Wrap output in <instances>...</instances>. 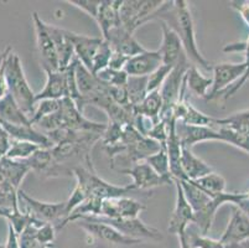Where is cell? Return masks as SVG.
I'll return each mask as SVG.
<instances>
[{
	"instance_id": "cell-51",
	"label": "cell",
	"mask_w": 249,
	"mask_h": 248,
	"mask_svg": "<svg viewBox=\"0 0 249 248\" xmlns=\"http://www.w3.org/2000/svg\"><path fill=\"white\" fill-rule=\"evenodd\" d=\"M178 242H180V248H192L191 242H190V238H189V233L187 231L182 232L180 235L178 236Z\"/></svg>"
},
{
	"instance_id": "cell-14",
	"label": "cell",
	"mask_w": 249,
	"mask_h": 248,
	"mask_svg": "<svg viewBox=\"0 0 249 248\" xmlns=\"http://www.w3.org/2000/svg\"><path fill=\"white\" fill-rule=\"evenodd\" d=\"M146 210V206L138 200L128 196L103 200L102 215L109 218H135Z\"/></svg>"
},
{
	"instance_id": "cell-40",
	"label": "cell",
	"mask_w": 249,
	"mask_h": 248,
	"mask_svg": "<svg viewBox=\"0 0 249 248\" xmlns=\"http://www.w3.org/2000/svg\"><path fill=\"white\" fill-rule=\"evenodd\" d=\"M61 107V99H44L36 103V109L34 115L31 117V124L34 127L37 124L42 118L49 117V115L53 114L60 109Z\"/></svg>"
},
{
	"instance_id": "cell-1",
	"label": "cell",
	"mask_w": 249,
	"mask_h": 248,
	"mask_svg": "<svg viewBox=\"0 0 249 248\" xmlns=\"http://www.w3.org/2000/svg\"><path fill=\"white\" fill-rule=\"evenodd\" d=\"M36 126L40 128V131L42 129L44 133L65 128L71 129V131L103 134L107 128V124L87 119L83 115V112L78 109L77 104L69 97L61 99V107L57 112L49 117L42 118Z\"/></svg>"
},
{
	"instance_id": "cell-18",
	"label": "cell",
	"mask_w": 249,
	"mask_h": 248,
	"mask_svg": "<svg viewBox=\"0 0 249 248\" xmlns=\"http://www.w3.org/2000/svg\"><path fill=\"white\" fill-rule=\"evenodd\" d=\"M46 74V83L42 91L36 95V103L44 99H62L69 97V82L66 70L42 68Z\"/></svg>"
},
{
	"instance_id": "cell-29",
	"label": "cell",
	"mask_w": 249,
	"mask_h": 248,
	"mask_svg": "<svg viewBox=\"0 0 249 248\" xmlns=\"http://www.w3.org/2000/svg\"><path fill=\"white\" fill-rule=\"evenodd\" d=\"M162 111V97L159 91L149 92L145 99L134 108V114H142L149 117L154 122H159Z\"/></svg>"
},
{
	"instance_id": "cell-25",
	"label": "cell",
	"mask_w": 249,
	"mask_h": 248,
	"mask_svg": "<svg viewBox=\"0 0 249 248\" xmlns=\"http://www.w3.org/2000/svg\"><path fill=\"white\" fill-rule=\"evenodd\" d=\"M0 122L14 126H33L30 117L22 112L10 93L0 99Z\"/></svg>"
},
{
	"instance_id": "cell-2",
	"label": "cell",
	"mask_w": 249,
	"mask_h": 248,
	"mask_svg": "<svg viewBox=\"0 0 249 248\" xmlns=\"http://www.w3.org/2000/svg\"><path fill=\"white\" fill-rule=\"evenodd\" d=\"M174 13H175L176 21V33L178 34L182 42L183 50L186 54L189 61L196 67H201L206 71H212L213 66L208 60H206L200 52L196 41V34H195V24L192 18L191 9L189 3L185 0H178L174 1Z\"/></svg>"
},
{
	"instance_id": "cell-31",
	"label": "cell",
	"mask_w": 249,
	"mask_h": 248,
	"mask_svg": "<svg viewBox=\"0 0 249 248\" xmlns=\"http://www.w3.org/2000/svg\"><path fill=\"white\" fill-rule=\"evenodd\" d=\"M192 183L195 185H197L201 190L205 191L206 194L208 196H211L212 199L226 192V188H227V183H226L225 177L222 176L221 174H218V172H214L201 177L198 180L192 181Z\"/></svg>"
},
{
	"instance_id": "cell-28",
	"label": "cell",
	"mask_w": 249,
	"mask_h": 248,
	"mask_svg": "<svg viewBox=\"0 0 249 248\" xmlns=\"http://www.w3.org/2000/svg\"><path fill=\"white\" fill-rule=\"evenodd\" d=\"M22 161H25L30 172H34L35 174L40 175V176L42 175L45 177H49L52 168L55 167V161L52 158L51 149H45V148H40L34 155Z\"/></svg>"
},
{
	"instance_id": "cell-8",
	"label": "cell",
	"mask_w": 249,
	"mask_h": 248,
	"mask_svg": "<svg viewBox=\"0 0 249 248\" xmlns=\"http://www.w3.org/2000/svg\"><path fill=\"white\" fill-rule=\"evenodd\" d=\"M248 71V66L244 62L232 63V62H222L213 66V83L210 93H208L207 101L219 99L221 95L230 90L233 85H235L244 75Z\"/></svg>"
},
{
	"instance_id": "cell-19",
	"label": "cell",
	"mask_w": 249,
	"mask_h": 248,
	"mask_svg": "<svg viewBox=\"0 0 249 248\" xmlns=\"http://www.w3.org/2000/svg\"><path fill=\"white\" fill-rule=\"evenodd\" d=\"M161 65L162 58L159 50H156V51L145 50L142 54H138L129 58L125 63L124 71L128 74V76L148 77Z\"/></svg>"
},
{
	"instance_id": "cell-22",
	"label": "cell",
	"mask_w": 249,
	"mask_h": 248,
	"mask_svg": "<svg viewBox=\"0 0 249 248\" xmlns=\"http://www.w3.org/2000/svg\"><path fill=\"white\" fill-rule=\"evenodd\" d=\"M121 5L122 0H102L96 21L101 29L103 38H107L113 29L122 25L121 17H119Z\"/></svg>"
},
{
	"instance_id": "cell-17",
	"label": "cell",
	"mask_w": 249,
	"mask_h": 248,
	"mask_svg": "<svg viewBox=\"0 0 249 248\" xmlns=\"http://www.w3.org/2000/svg\"><path fill=\"white\" fill-rule=\"evenodd\" d=\"M104 40L108 41V44L112 47L113 52H117V54L122 55L126 58L133 57L135 55L142 54L146 50L135 40L133 33L126 30L123 25L113 29Z\"/></svg>"
},
{
	"instance_id": "cell-53",
	"label": "cell",
	"mask_w": 249,
	"mask_h": 248,
	"mask_svg": "<svg viewBox=\"0 0 249 248\" xmlns=\"http://www.w3.org/2000/svg\"><path fill=\"white\" fill-rule=\"evenodd\" d=\"M11 50H13V49H11V46H8L5 50H4L3 54H0V68H1V66L4 65V62H5L6 57H8L9 52H10Z\"/></svg>"
},
{
	"instance_id": "cell-45",
	"label": "cell",
	"mask_w": 249,
	"mask_h": 248,
	"mask_svg": "<svg viewBox=\"0 0 249 248\" xmlns=\"http://www.w3.org/2000/svg\"><path fill=\"white\" fill-rule=\"evenodd\" d=\"M67 3L81 9V10L85 11L86 14H88L89 17L96 20L102 0H67Z\"/></svg>"
},
{
	"instance_id": "cell-35",
	"label": "cell",
	"mask_w": 249,
	"mask_h": 248,
	"mask_svg": "<svg viewBox=\"0 0 249 248\" xmlns=\"http://www.w3.org/2000/svg\"><path fill=\"white\" fill-rule=\"evenodd\" d=\"M214 128L218 131L219 135H221V142L228 143V144L239 148V149L249 154V135L235 132L233 129L227 128V127L218 126L217 123L214 124Z\"/></svg>"
},
{
	"instance_id": "cell-24",
	"label": "cell",
	"mask_w": 249,
	"mask_h": 248,
	"mask_svg": "<svg viewBox=\"0 0 249 248\" xmlns=\"http://www.w3.org/2000/svg\"><path fill=\"white\" fill-rule=\"evenodd\" d=\"M49 30L52 36V40L55 42L60 70H66L73 62L74 58H76L73 45H72V42L67 38L66 29L49 24Z\"/></svg>"
},
{
	"instance_id": "cell-6",
	"label": "cell",
	"mask_w": 249,
	"mask_h": 248,
	"mask_svg": "<svg viewBox=\"0 0 249 248\" xmlns=\"http://www.w3.org/2000/svg\"><path fill=\"white\" fill-rule=\"evenodd\" d=\"M19 202H22L26 211L30 212L37 221L42 224L55 225L60 231L65 227V221L69 217L66 201L65 202H45L29 196L25 191L19 190Z\"/></svg>"
},
{
	"instance_id": "cell-56",
	"label": "cell",
	"mask_w": 249,
	"mask_h": 248,
	"mask_svg": "<svg viewBox=\"0 0 249 248\" xmlns=\"http://www.w3.org/2000/svg\"><path fill=\"white\" fill-rule=\"evenodd\" d=\"M248 79H249V74H248V76H247V81H248Z\"/></svg>"
},
{
	"instance_id": "cell-21",
	"label": "cell",
	"mask_w": 249,
	"mask_h": 248,
	"mask_svg": "<svg viewBox=\"0 0 249 248\" xmlns=\"http://www.w3.org/2000/svg\"><path fill=\"white\" fill-rule=\"evenodd\" d=\"M1 123L3 128L8 133L9 138L13 140H24V142H30L38 147L45 148V149H52L53 144L49 139V136L37 129L34 126H14V124H9V123Z\"/></svg>"
},
{
	"instance_id": "cell-57",
	"label": "cell",
	"mask_w": 249,
	"mask_h": 248,
	"mask_svg": "<svg viewBox=\"0 0 249 248\" xmlns=\"http://www.w3.org/2000/svg\"><path fill=\"white\" fill-rule=\"evenodd\" d=\"M41 248H49V247H41Z\"/></svg>"
},
{
	"instance_id": "cell-9",
	"label": "cell",
	"mask_w": 249,
	"mask_h": 248,
	"mask_svg": "<svg viewBox=\"0 0 249 248\" xmlns=\"http://www.w3.org/2000/svg\"><path fill=\"white\" fill-rule=\"evenodd\" d=\"M33 22L36 35V46H37V51L41 57V67L57 71L60 70L57 51H56L55 42L52 40L51 34H50L49 24H46L41 18L38 17L37 13L33 14Z\"/></svg>"
},
{
	"instance_id": "cell-36",
	"label": "cell",
	"mask_w": 249,
	"mask_h": 248,
	"mask_svg": "<svg viewBox=\"0 0 249 248\" xmlns=\"http://www.w3.org/2000/svg\"><path fill=\"white\" fill-rule=\"evenodd\" d=\"M0 209L8 212L9 215L19 211V190L10 185L0 189Z\"/></svg>"
},
{
	"instance_id": "cell-46",
	"label": "cell",
	"mask_w": 249,
	"mask_h": 248,
	"mask_svg": "<svg viewBox=\"0 0 249 248\" xmlns=\"http://www.w3.org/2000/svg\"><path fill=\"white\" fill-rule=\"evenodd\" d=\"M38 226L36 225H30L29 227L22 231L20 237V248H41L42 246L38 243L37 238H36V229Z\"/></svg>"
},
{
	"instance_id": "cell-54",
	"label": "cell",
	"mask_w": 249,
	"mask_h": 248,
	"mask_svg": "<svg viewBox=\"0 0 249 248\" xmlns=\"http://www.w3.org/2000/svg\"><path fill=\"white\" fill-rule=\"evenodd\" d=\"M9 216H10V215H9L8 212H5V211H3L1 209H0V217H3V218H5V220H6Z\"/></svg>"
},
{
	"instance_id": "cell-15",
	"label": "cell",
	"mask_w": 249,
	"mask_h": 248,
	"mask_svg": "<svg viewBox=\"0 0 249 248\" xmlns=\"http://www.w3.org/2000/svg\"><path fill=\"white\" fill-rule=\"evenodd\" d=\"M219 241L223 246L238 245L249 241V217L237 206H232V216Z\"/></svg>"
},
{
	"instance_id": "cell-52",
	"label": "cell",
	"mask_w": 249,
	"mask_h": 248,
	"mask_svg": "<svg viewBox=\"0 0 249 248\" xmlns=\"http://www.w3.org/2000/svg\"><path fill=\"white\" fill-rule=\"evenodd\" d=\"M235 206L241 209V210L249 217V200H247L246 197H244V192H243V199L239 200V202L235 205Z\"/></svg>"
},
{
	"instance_id": "cell-16",
	"label": "cell",
	"mask_w": 249,
	"mask_h": 248,
	"mask_svg": "<svg viewBox=\"0 0 249 248\" xmlns=\"http://www.w3.org/2000/svg\"><path fill=\"white\" fill-rule=\"evenodd\" d=\"M176 133H178L182 148H187V149H192V147L198 143L210 142V140L221 142V135L214 127L189 126V124L176 120Z\"/></svg>"
},
{
	"instance_id": "cell-34",
	"label": "cell",
	"mask_w": 249,
	"mask_h": 248,
	"mask_svg": "<svg viewBox=\"0 0 249 248\" xmlns=\"http://www.w3.org/2000/svg\"><path fill=\"white\" fill-rule=\"evenodd\" d=\"M40 148L41 147H38V145L30 142L10 139V147H9L8 153H6L5 156L11 159V160H26L31 155H34Z\"/></svg>"
},
{
	"instance_id": "cell-26",
	"label": "cell",
	"mask_w": 249,
	"mask_h": 248,
	"mask_svg": "<svg viewBox=\"0 0 249 248\" xmlns=\"http://www.w3.org/2000/svg\"><path fill=\"white\" fill-rule=\"evenodd\" d=\"M0 172H3L6 181L17 190H20V185L24 181L25 176L30 172L25 161L11 160V159L3 156L0 159Z\"/></svg>"
},
{
	"instance_id": "cell-41",
	"label": "cell",
	"mask_w": 249,
	"mask_h": 248,
	"mask_svg": "<svg viewBox=\"0 0 249 248\" xmlns=\"http://www.w3.org/2000/svg\"><path fill=\"white\" fill-rule=\"evenodd\" d=\"M187 233L192 248H226L219 240L208 237L207 235H202L200 232H189L187 229Z\"/></svg>"
},
{
	"instance_id": "cell-47",
	"label": "cell",
	"mask_w": 249,
	"mask_h": 248,
	"mask_svg": "<svg viewBox=\"0 0 249 248\" xmlns=\"http://www.w3.org/2000/svg\"><path fill=\"white\" fill-rule=\"evenodd\" d=\"M230 6L241 15L242 19L249 27V3L248 1H231Z\"/></svg>"
},
{
	"instance_id": "cell-3",
	"label": "cell",
	"mask_w": 249,
	"mask_h": 248,
	"mask_svg": "<svg viewBox=\"0 0 249 248\" xmlns=\"http://www.w3.org/2000/svg\"><path fill=\"white\" fill-rule=\"evenodd\" d=\"M5 77L9 93L19 104L22 112L31 119L36 109V95L25 76L21 60L13 50L5 61Z\"/></svg>"
},
{
	"instance_id": "cell-13",
	"label": "cell",
	"mask_w": 249,
	"mask_h": 248,
	"mask_svg": "<svg viewBox=\"0 0 249 248\" xmlns=\"http://www.w3.org/2000/svg\"><path fill=\"white\" fill-rule=\"evenodd\" d=\"M176 188V201L175 208H174L173 215L169 221L167 231L171 235L178 236L182 232L187 231L190 224H194V210L190 206L189 201L185 197L183 190L181 188L180 180H174Z\"/></svg>"
},
{
	"instance_id": "cell-37",
	"label": "cell",
	"mask_w": 249,
	"mask_h": 248,
	"mask_svg": "<svg viewBox=\"0 0 249 248\" xmlns=\"http://www.w3.org/2000/svg\"><path fill=\"white\" fill-rule=\"evenodd\" d=\"M146 163L155 170L156 172L161 176H171V172H170V160H169V155H167L166 152V147L162 145L161 149L159 152H156L155 154L153 155L148 156L145 159Z\"/></svg>"
},
{
	"instance_id": "cell-7",
	"label": "cell",
	"mask_w": 249,
	"mask_h": 248,
	"mask_svg": "<svg viewBox=\"0 0 249 248\" xmlns=\"http://www.w3.org/2000/svg\"><path fill=\"white\" fill-rule=\"evenodd\" d=\"M80 220H86V221H97L102 224L109 225L114 227L119 232H122L124 236L134 240L142 241H154V242H160L162 241V233L159 229H154V227L148 226L146 224L140 220L139 217L135 218H109L104 217V216H87L82 217Z\"/></svg>"
},
{
	"instance_id": "cell-30",
	"label": "cell",
	"mask_w": 249,
	"mask_h": 248,
	"mask_svg": "<svg viewBox=\"0 0 249 248\" xmlns=\"http://www.w3.org/2000/svg\"><path fill=\"white\" fill-rule=\"evenodd\" d=\"M181 188L183 190L185 197L189 201L190 206L192 208L194 212H197L201 209H203L208 202L211 201L212 197L208 196L205 191L201 190L197 185H195L190 180H180Z\"/></svg>"
},
{
	"instance_id": "cell-55",
	"label": "cell",
	"mask_w": 249,
	"mask_h": 248,
	"mask_svg": "<svg viewBox=\"0 0 249 248\" xmlns=\"http://www.w3.org/2000/svg\"><path fill=\"white\" fill-rule=\"evenodd\" d=\"M0 248H6L5 245H0Z\"/></svg>"
},
{
	"instance_id": "cell-38",
	"label": "cell",
	"mask_w": 249,
	"mask_h": 248,
	"mask_svg": "<svg viewBox=\"0 0 249 248\" xmlns=\"http://www.w3.org/2000/svg\"><path fill=\"white\" fill-rule=\"evenodd\" d=\"M101 82L110 87H124L128 82V74L124 70H113V68H106L103 71L96 75Z\"/></svg>"
},
{
	"instance_id": "cell-5",
	"label": "cell",
	"mask_w": 249,
	"mask_h": 248,
	"mask_svg": "<svg viewBox=\"0 0 249 248\" xmlns=\"http://www.w3.org/2000/svg\"><path fill=\"white\" fill-rule=\"evenodd\" d=\"M190 61L183 60L171 70L164 85L160 88L162 97V111L160 119L170 120L174 118V108L180 101L183 90L186 88V72L190 67Z\"/></svg>"
},
{
	"instance_id": "cell-44",
	"label": "cell",
	"mask_w": 249,
	"mask_h": 248,
	"mask_svg": "<svg viewBox=\"0 0 249 248\" xmlns=\"http://www.w3.org/2000/svg\"><path fill=\"white\" fill-rule=\"evenodd\" d=\"M167 122L169 120L160 119L159 122L155 123L151 131L148 133V138L155 140V142L161 145H166L167 136H169V124H167Z\"/></svg>"
},
{
	"instance_id": "cell-49",
	"label": "cell",
	"mask_w": 249,
	"mask_h": 248,
	"mask_svg": "<svg viewBox=\"0 0 249 248\" xmlns=\"http://www.w3.org/2000/svg\"><path fill=\"white\" fill-rule=\"evenodd\" d=\"M9 147H10V138L0 123V159L6 155Z\"/></svg>"
},
{
	"instance_id": "cell-39",
	"label": "cell",
	"mask_w": 249,
	"mask_h": 248,
	"mask_svg": "<svg viewBox=\"0 0 249 248\" xmlns=\"http://www.w3.org/2000/svg\"><path fill=\"white\" fill-rule=\"evenodd\" d=\"M113 56V50L110 45L108 44V41L103 38L102 44L99 45L98 50H97L96 55L93 58V67H92V74L97 75L101 71L108 68L110 62V58Z\"/></svg>"
},
{
	"instance_id": "cell-50",
	"label": "cell",
	"mask_w": 249,
	"mask_h": 248,
	"mask_svg": "<svg viewBox=\"0 0 249 248\" xmlns=\"http://www.w3.org/2000/svg\"><path fill=\"white\" fill-rule=\"evenodd\" d=\"M10 54V52H9ZM6 61V60H5ZM9 93L8 90V83H6V77H5V62L0 68V99L4 98Z\"/></svg>"
},
{
	"instance_id": "cell-42",
	"label": "cell",
	"mask_w": 249,
	"mask_h": 248,
	"mask_svg": "<svg viewBox=\"0 0 249 248\" xmlns=\"http://www.w3.org/2000/svg\"><path fill=\"white\" fill-rule=\"evenodd\" d=\"M173 68L174 67H170V66L161 65L155 72H153L150 76H148V92L159 91L162 87L165 79L167 78V76H169Z\"/></svg>"
},
{
	"instance_id": "cell-33",
	"label": "cell",
	"mask_w": 249,
	"mask_h": 248,
	"mask_svg": "<svg viewBox=\"0 0 249 248\" xmlns=\"http://www.w3.org/2000/svg\"><path fill=\"white\" fill-rule=\"evenodd\" d=\"M216 123L218 126L227 127L233 131L249 135V108L233 113L227 118H221V119L216 118Z\"/></svg>"
},
{
	"instance_id": "cell-27",
	"label": "cell",
	"mask_w": 249,
	"mask_h": 248,
	"mask_svg": "<svg viewBox=\"0 0 249 248\" xmlns=\"http://www.w3.org/2000/svg\"><path fill=\"white\" fill-rule=\"evenodd\" d=\"M185 78H186L187 90L192 95H197L200 98L207 99L208 93L211 91L212 83H213L212 77L203 76L200 72V70H198V67H196V66L191 63V66L187 70Z\"/></svg>"
},
{
	"instance_id": "cell-23",
	"label": "cell",
	"mask_w": 249,
	"mask_h": 248,
	"mask_svg": "<svg viewBox=\"0 0 249 248\" xmlns=\"http://www.w3.org/2000/svg\"><path fill=\"white\" fill-rule=\"evenodd\" d=\"M181 169H182L185 180H198L201 177L213 172L212 167H210L206 161L195 155L192 149L182 148L181 153Z\"/></svg>"
},
{
	"instance_id": "cell-20",
	"label": "cell",
	"mask_w": 249,
	"mask_h": 248,
	"mask_svg": "<svg viewBox=\"0 0 249 248\" xmlns=\"http://www.w3.org/2000/svg\"><path fill=\"white\" fill-rule=\"evenodd\" d=\"M66 35L72 42V45H73L74 55H76L77 60L92 72L94 55H96L99 45L102 44L103 38H90V36L81 35V34L73 33V31L70 30H66Z\"/></svg>"
},
{
	"instance_id": "cell-43",
	"label": "cell",
	"mask_w": 249,
	"mask_h": 248,
	"mask_svg": "<svg viewBox=\"0 0 249 248\" xmlns=\"http://www.w3.org/2000/svg\"><path fill=\"white\" fill-rule=\"evenodd\" d=\"M56 233H57V229H56L55 225L52 224H44L41 226H38L36 229V238H37L38 243L42 246V247H52L53 242H55Z\"/></svg>"
},
{
	"instance_id": "cell-32",
	"label": "cell",
	"mask_w": 249,
	"mask_h": 248,
	"mask_svg": "<svg viewBox=\"0 0 249 248\" xmlns=\"http://www.w3.org/2000/svg\"><path fill=\"white\" fill-rule=\"evenodd\" d=\"M128 92L129 102L133 109L139 106L148 95V77H133L129 76L125 85Z\"/></svg>"
},
{
	"instance_id": "cell-10",
	"label": "cell",
	"mask_w": 249,
	"mask_h": 248,
	"mask_svg": "<svg viewBox=\"0 0 249 248\" xmlns=\"http://www.w3.org/2000/svg\"><path fill=\"white\" fill-rule=\"evenodd\" d=\"M119 172L132 177L135 190H149L174 183V177L159 175L145 160L133 164L132 167L125 169H119Z\"/></svg>"
},
{
	"instance_id": "cell-48",
	"label": "cell",
	"mask_w": 249,
	"mask_h": 248,
	"mask_svg": "<svg viewBox=\"0 0 249 248\" xmlns=\"http://www.w3.org/2000/svg\"><path fill=\"white\" fill-rule=\"evenodd\" d=\"M6 248H20V237L14 227L8 224V237H6Z\"/></svg>"
},
{
	"instance_id": "cell-11",
	"label": "cell",
	"mask_w": 249,
	"mask_h": 248,
	"mask_svg": "<svg viewBox=\"0 0 249 248\" xmlns=\"http://www.w3.org/2000/svg\"><path fill=\"white\" fill-rule=\"evenodd\" d=\"M160 24H161L162 41L159 52L161 55L162 65L175 67L181 61L186 60L187 56L185 54V50H183L180 36L176 33L175 29L170 26L169 22L162 19H160Z\"/></svg>"
},
{
	"instance_id": "cell-12",
	"label": "cell",
	"mask_w": 249,
	"mask_h": 248,
	"mask_svg": "<svg viewBox=\"0 0 249 248\" xmlns=\"http://www.w3.org/2000/svg\"><path fill=\"white\" fill-rule=\"evenodd\" d=\"M77 226L81 227L83 231H86L90 237L96 240L102 241V242L109 243L113 246H135L142 243V241L134 240V238L126 237L122 232L115 229L114 227L109 225L102 224L97 221H86V220H78L76 221Z\"/></svg>"
},
{
	"instance_id": "cell-4",
	"label": "cell",
	"mask_w": 249,
	"mask_h": 248,
	"mask_svg": "<svg viewBox=\"0 0 249 248\" xmlns=\"http://www.w3.org/2000/svg\"><path fill=\"white\" fill-rule=\"evenodd\" d=\"M72 174L76 177V185L85 191L88 199L89 197L101 200L114 199V197L126 196L130 191L135 190L133 184L128 186H118L107 183L97 175L96 170H89L87 168H74Z\"/></svg>"
}]
</instances>
